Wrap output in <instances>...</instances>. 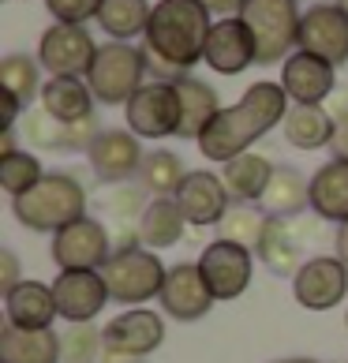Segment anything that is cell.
<instances>
[{
	"mask_svg": "<svg viewBox=\"0 0 348 363\" xmlns=\"http://www.w3.org/2000/svg\"><path fill=\"white\" fill-rule=\"evenodd\" d=\"M288 109H292V101L281 83H266V79L262 83H251L244 98L229 105V109H221L218 120L203 131L198 154L225 165V161L247 154L262 135H270L274 128L285 124Z\"/></svg>",
	"mask_w": 348,
	"mask_h": 363,
	"instance_id": "1",
	"label": "cell"
},
{
	"mask_svg": "<svg viewBox=\"0 0 348 363\" xmlns=\"http://www.w3.org/2000/svg\"><path fill=\"white\" fill-rule=\"evenodd\" d=\"M210 8L203 0H157L142 34V49L165 57L169 64L191 72L206 57L210 38Z\"/></svg>",
	"mask_w": 348,
	"mask_h": 363,
	"instance_id": "2",
	"label": "cell"
},
{
	"mask_svg": "<svg viewBox=\"0 0 348 363\" xmlns=\"http://www.w3.org/2000/svg\"><path fill=\"white\" fill-rule=\"evenodd\" d=\"M11 213L30 233H60L64 225L86 218V187L75 172H45L26 195L11 199Z\"/></svg>",
	"mask_w": 348,
	"mask_h": 363,
	"instance_id": "3",
	"label": "cell"
},
{
	"mask_svg": "<svg viewBox=\"0 0 348 363\" xmlns=\"http://www.w3.org/2000/svg\"><path fill=\"white\" fill-rule=\"evenodd\" d=\"M259 49V64H285L292 49H300V0H247L240 8Z\"/></svg>",
	"mask_w": 348,
	"mask_h": 363,
	"instance_id": "4",
	"label": "cell"
},
{
	"mask_svg": "<svg viewBox=\"0 0 348 363\" xmlns=\"http://www.w3.org/2000/svg\"><path fill=\"white\" fill-rule=\"evenodd\" d=\"M169 266L150 247H124L113 251V259L101 266V277L109 285V296L124 307H142L162 296Z\"/></svg>",
	"mask_w": 348,
	"mask_h": 363,
	"instance_id": "5",
	"label": "cell"
},
{
	"mask_svg": "<svg viewBox=\"0 0 348 363\" xmlns=\"http://www.w3.org/2000/svg\"><path fill=\"white\" fill-rule=\"evenodd\" d=\"M86 83L94 90V98L101 105H128L139 94V86H146V57L142 45L135 49L131 42H105L98 45Z\"/></svg>",
	"mask_w": 348,
	"mask_h": 363,
	"instance_id": "6",
	"label": "cell"
},
{
	"mask_svg": "<svg viewBox=\"0 0 348 363\" xmlns=\"http://www.w3.org/2000/svg\"><path fill=\"white\" fill-rule=\"evenodd\" d=\"M198 274L213 300H236L244 296L251 277H255V251L232 240H213L198 255Z\"/></svg>",
	"mask_w": 348,
	"mask_h": 363,
	"instance_id": "7",
	"label": "cell"
},
{
	"mask_svg": "<svg viewBox=\"0 0 348 363\" xmlns=\"http://www.w3.org/2000/svg\"><path fill=\"white\" fill-rule=\"evenodd\" d=\"M49 255L60 270H101L113 259V236L105 221L86 213V218L64 225L60 233H52Z\"/></svg>",
	"mask_w": 348,
	"mask_h": 363,
	"instance_id": "8",
	"label": "cell"
},
{
	"mask_svg": "<svg viewBox=\"0 0 348 363\" xmlns=\"http://www.w3.org/2000/svg\"><path fill=\"white\" fill-rule=\"evenodd\" d=\"M128 131L139 139H169L180 135V94L176 83H146L124 105Z\"/></svg>",
	"mask_w": 348,
	"mask_h": 363,
	"instance_id": "9",
	"label": "cell"
},
{
	"mask_svg": "<svg viewBox=\"0 0 348 363\" xmlns=\"http://www.w3.org/2000/svg\"><path fill=\"white\" fill-rule=\"evenodd\" d=\"M300 49L341 68L348 60V11L337 0H315L300 19Z\"/></svg>",
	"mask_w": 348,
	"mask_h": 363,
	"instance_id": "10",
	"label": "cell"
},
{
	"mask_svg": "<svg viewBox=\"0 0 348 363\" xmlns=\"http://www.w3.org/2000/svg\"><path fill=\"white\" fill-rule=\"evenodd\" d=\"M94 57H98V45H94L90 30L75 23H52L42 34V42H38V60H42V68L49 75L86 79Z\"/></svg>",
	"mask_w": 348,
	"mask_h": 363,
	"instance_id": "11",
	"label": "cell"
},
{
	"mask_svg": "<svg viewBox=\"0 0 348 363\" xmlns=\"http://www.w3.org/2000/svg\"><path fill=\"white\" fill-rule=\"evenodd\" d=\"M292 296L307 311H330L348 296V270L337 255H315L292 277Z\"/></svg>",
	"mask_w": 348,
	"mask_h": 363,
	"instance_id": "12",
	"label": "cell"
},
{
	"mask_svg": "<svg viewBox=\"0 0 348 363\" xmlns=\"http://www.w3.org/2000/svg\"><path fill=\"white\" fill-rule=\"evenodd\" d=\"M101 341L113 352L146 359L165 341V318L157 311H146V307H128V311H120L116 318H109L101 326Z\"/></svg>",
	"mask_w": 348,
	"mask_h": 363,
	"instance_id": "13",
	"label": "cell"
},
{
	"mask_svg": "<svg viewBox=\"0 0 348 363\" xmlns=\"http://www.w3.org/2000/svg\"><path fill=\"white\" fill-rule=\"evenodd\" d=\"M52 292H57V311L64 322H94L105 303L113 300L109 285H105L101 270H60L52 277Z\"/></svg>",
	"mask_w": 348,
	"mask_h": 363,
	"instance_id": "14",
	"label": "cell"
},
{
	"mask_svg": "<svg viewBox=\"0 0 348 363\" xmlns=\"http://www.w3.org/2000/svg\"><path fill=\"white\" fill-rule=\"evenodd\" d=\"M142 157L146 154H142L139 135L135 131H120V128H105L86 150V161L101 184H128L131 177H139Z\"/></svg>",
	"mask_w": 348,
	"mask_h": 363,
	"instance_id": "15",
	"label": "cell"
},
{
	"mask_svg": "<svg viewBox=\"0 0 348 363\" xmlns=\"http://www.w3.org/2000/svg\"><path fill=\"white\" fill-rule=\"evenodd\" d=\"M157 303H162V311L176 322H198V318L210 315V307L218 300L210 296L203 274H198V262H176V266H169Z\"/></svg>",
	"mask_w": 348,
	"mask_h": 363,
	"instance_id": "16",
	"label": "cell"
},
{
	"mask_svg": "<svg viewBox=\"0 0 348 363\" xmlns=\"http://www.w3.org/2000/svg\"><path fill=\"white\" fill-rule=\"evenodd\" d=\"M281 86H285L292 105H326L330 94L337 90V68L322 57L296 49L281 64Z\"/></svg>",
	"mask_w": 348,
	"mask_h": 363,
	"instance_id": "17",
	"label": "cell"
},
{
	"mask_svg": "<svg viewBox=\"0 0 348 363\" xmlns=\"http://www.w3.org/2000/svg\"><path fill=\"white\" fill-rule=\"evenodd\" d=\"M206 64L218 75H240L247 72L251 64H259V49H255V38H251L247 23L240 16L229 19H218L210 26V38H206Z\"/></svg>",
	"mask_w": 348,
	"mask_h": 363,
	"instance_id": "18",
	"label": "cell"
},
{
	"mask_svg": "<svg viewBox=\"0 0 348 363\" xmlns=\"http://www.w3.org/2000/svg\"><path fill=\"white\" fill-rule=\"evenodd\" d=\"M172 199L180 203L187 225H198V228L221 225V218H225V213H229V206H232L225 180L218 177V172H206V169L187 172L184 184H180V191L172 195Z\"/></svg>",
	"mask_w": 348,
	"mask_h": 363,
	"instance_id": "19",
	"label": "cell"
},
{
	"mask_svg": "<svg viewBox=\"0 0 348 363\" xmlns=\"http://www.w3.org/2000/svg\"><path fill=\"white\" fill-rule=\"evenodd\" d=\"M300 233H311L307 225H300V218H270L266 221V233L255 247V255L262 259L266 270H274L277 277H296L300 274L303 240H307Z\"/></svg>",
	"mask_w": 348,
	"mask_h": 363,
	"instance_id": "20",
	"label": "cell"
},
{
	"mask_svg": "<svg viewBox=\"0 0 348 363\" xmlns=\"http://www.w3.org/2000/svg\"><path fill=\"white\" fill-rule=\"evenodd\" d=\"M57 292L45 281H19L16 289L4 296V318L8 326L23 330H49L57 318Z\"/></svg>",
	"mask_w": 348,
	"mask_h": 363,
	"instance_id": "21",
	"label": "cell"
},
{
	"mask_svg": "<svg viewBox=\"0 0 348 363\" xmlns=\"http://www.w3.org/2000/svg\"><path fill=\"white\" fill-rule=\"evenodd\" d=\"M311 213L318 221L348 225V161L330 157L311 177Z\"/></svg>",
	"mask_w": 348,
	"mask_h": 363,
	"instance_id": "22",
	"label": "cell"
},
{
	"mask_svg": "<svg viewBox=\"0 0 348 363\" xmlns=\"http://www.w3.org/2000/svg\"><path fill=\"white\" fill-rule=\"evenodd\" d=\"M42 109L49 116H57L60 124H75V120H86L94 116V90L86 79H75V75H49L45 86H42Z\"/></svg>",
	"mask_w": 348,
	"mask_h": 363,
	"instance_id": "23",
	"label": "cell"
},
{
	"mask_svg": "<svg viewBox=\"0 0 348 363\" xmlns=\"http://www.w3.org/2000/svg\"><path fill=\"white\" fill-rule=\"evenodd\" d=\"M176 94H180V139H203V131L218 120L221 113V101H218V90L203 79L187 75L176 83Z\"/></svg>",
	"mask_w": 348,
	"mask_h": 363,
	"instance_id": "24",
	"label": "cell"
},
{
	"mask_svg": "<svg viewBox=\"0 0 348 363\" xmlns=\"http://www.w3.org/2000/svg\"><path fill=\"white\" fill-rule=\"evenodd\" d=\"M0 363H60V337L57 330H0Z\"/></svg>",
	"mask_w": 348,
	"mask_h": 363,
	"instance_id": "25",
	"label": "cell"
},
{
	"mask_svg": "<svg viewBox=\"0 0 348 363\" xmlns=\"http://www.w3.org/2000/svg\"><path fill=\"white\" fill-rule=\"evenodd\" d=\"M274 169H277V165H270V157H262V154H255V150H247V154H240V157H232V161H225L221 180H225V187H229V199H232V203H262Z\"/></svg>",
	"mask_w": 348,
	"mask_h": 363,
	"instance_id": "26",
	"label": "cell"
},
{
	"mask_svg": "<svg viewBox=\"0 0 348 363\" xmlns=\"http://www.w3.org/2000/svg\"><path fill=\"white\" fill-rule=\"evenodd\" d=\"M135 228H139L142 247L165 251V247H172V244H180V240H184L187 218H184V210H180L176 199H150Z\"/></svg>",
	"mask_w": 348,
	"mask_h": 363,
	"instance_id": "27",
	"label": "cell"
},
{
	"mask_svg": "<svg viewBox=\"0 0 348 363\" xmlns=\"http://www.w3.org/2000/svg\"><path fill=\"white\" fill-rule=\"evenodd\" d=\"M259 206L270 218H300L303 210H311V180H303L292 165H277Z\"/></svg>",
	"mask_w": 348,
	"mask_h": 363,
	"instance_id": "28",
	"label": "cell"
},
{
	"mask_svg": "<svg viewBox=\"0 0 348 363\" xmlns=\"http://www.w3.org/2000/svg\"><path fill=\"white\" fill-rule=\"evenodd\" d=\"M333 128H337V120L330 116L326 105H292L285 124H281L285 143L296 146V150H318V146H330Z\"/></svg>",
	"mask_w": 348,
	"mask_h": 363,
	"instance_id": "29",
	"label": "cell"
},
{
	"mask_svg": "<svg viewBox=\"0 0 348 363\" xmlns=\"http://www.w3.org/2000/svg\"><path fill=\"white\" fill-rule=\"evenodd\" d=\"M0 83L4 94L23 109H34V98H42V60H30L26 52H11L0 60Z\"/></svg>",
	"mask_w": 348,
	"mask_h": 363,
	"instance_id": "30",
	"label": "cell"
},
{
	"mask_svg": "<svg viewBox=\"0 0 348 363\" xmlns=\"http://www.w3.org/2000/svg\"><path fill=\"white\" fill-rule=\"evenodd\" d=\"M150 4L146 0H105L98 11V23L113 42H131V38L146 34V23H150Z\"/></svg>",
	"mask_w": 348,
	"mask_h": 363,
	"instance_id": "31",
	"label": "cell"
},
{
	"mask_svg": "<svg viewBox=\"0 0 348 363\" xmlns=\"http://www.w3.org/2000/svg\"><path fill=\"white\" fill-rule=\"evenodd\" d=\"M184 161L180 154H172V150H150L142 157V169H139V187L146 195H154V199H172L180 191V184H184Z\"/></svg>",
	"mask_w": 348,
	"mask_h": 363,
	"instance_id": "32",
	"label": "cell"
},
{
	"mask_svg": "<svg viewBox=\"0 0 348 363\" xmlns=\"http://www.w3.org/2000/svg\"><path fill=\"white\" fill-rule=\"evenodd\" d=\"M266 221H270V213H266L262 206H255V203H232L229 213L221 218L218 233H221V240H232V244H244V247L255 251L262 233H266Z\"/></svg>",
	"mask_w": 348,
	"mask_h": 363,
	"instance_id": "33",
	"label": "cell"
},
{
	"mask_svg": "<svg viewBox=\"0 0 348 363\" xmlns=\"http://www.w3.org/2000/svg\"><path fill=\"white\" fill-rule=\"evenodd\" d=\"M42 177H45V169H42V161H38L30 150L0 154V187H4L11 199L26 195Z\"/></svg>",
	"mask_w": 348,
	"mask_h": 363,
	"instance_id": "34",
	"label": "cell"
},
{
	"mask_svg": "<svg viewBox=\"0 0 348 363\" xmlns=\"http://www.w3.org/2000/svg\"><path fill=\"white\" fill-rule=\"evenodd\" d=\"M98 206L109 213L116 225H124V221H135L139 225L142 210H146V191H142V187H135V184H105Z\"/></svg>",
	"mask_w": 348,
	"mask_h": 363,
	"instance_id": "35",
	"label": "cell"
},
{
	"mask_svg": "<svg viewBox=\"0 0 348 363\" xmlns=\"http://www.w3.org/2000/svg\"><path fill=\"white\" fill-rule=\"evenodd\" d=\"M101 348V330H94L90 322H75L60 333V363H98Z\"/></svg>",
	"mask_w": 348,
	"mask_h": 363,
	"instance_id": "36",
	"label": "cell"
},
{
	"mask_svg": "<svg viewBox=\"0 0 348 363\" xmlns=\"http://www.w3.org/2000/svg\"><path fill=\"white\" fill-rule=\"evenodd\" d=\"M23 139L26 146H38V150H64V124L38 105V109H26L23 116Z\"/></svg>",
	"mask_w": 348,
	"mask_h": 363,
	"instance_id": "37",
	"label": "cell"
},
{
	"mask_svg": "<svg viewBox=\"0 0 348 363\" xmlns=\"http://www.w3.org/2000/svg\"><path fill=\"white\" fill-rule=\"evenodd\" d=\"M101 4H105V0H45L52 23H75V26L98 19Z\"/></svg>",
	"mask_w": 348,
	"mask_h": 363,
	"instance_id": "38",
	"label": "cell"
},
{
	"mask_svg": "<svg viewBox=\"0 0 348 363\" xmlns=\"http://www.w3.org/2000/svg\"><path fill=\"white\" fill-rule=\"evenodd\" d=\"M101 124H98V113L86 116V120H75V124H64V150L75 154V150H90L94 139L101 135Z\"/></svg>",
	"mask_w": 348,
	"mask_h": 363,
	"instance_id": "39",
	"label": "cell"
},
{
	"mask_svg": "<svg viewBox=\"0 0 348 363\" xmlns=\"http://www.w3.org/2000/svg\"><path fill=\"white\" fill-rule=\"evenodd\" d=\"M19 259H16V251H0V296H8L11 289L19 285Z\"/></svg>",
	"mask_w": 348,
	"mask_h": 363,
	"instance_id": "40",
	"label": "cell"
},
{
	"mask_svg": "<svg viewBox=\"0 0 348 363\" xmlns=\"http://www.w3.org/2000/svg\"><path fill=\"white\" fill-rule=\"evenodd\" d=\"M326 109L333 120H344L348 116V83H337V90L330 94V101H326Z\"/></svg>",
	"mask_w": 348,
	"mask_h": 363,
	"instance_id": "41",
	"label": "cell"
},
{
	"mask_svg": "<svg viewBox=\"0 0 348 363\" xmlns=\"http://www.w3.org/2000/svg\"><path fill=\"white\" fill-rule=\"evenodd\" d=\"M330 150H333V157H341V161H348V116H344V120H337V128H333Z\"/></svg>",
	"mask_w": 348,
	"mask_h": 363,
	"instance_id": "42",
	"label": "cell"
},
{
	"mask_svg": "<svg viewBox=\"0 0 348 363\" xmlns=\"http://www.w3.org/2000/svg\"><path fill=\"white\" fill-rule=\"evenodd\" d=\"M203 4L210 8V16H221V19H229V16H240V8H244L247 0H203Z\"/></svg>",
	"mask_w": 348,
	"mask_h": 363,
	"instance_id": "43",
	"label": "cell"
},
{
	"mask_svg": "<svg viewBox=\"0 0 348 363\" xmlns=\"http://www.w3.org/2000/svg\"><path fill=\"white\" fill-rule=\"evenodd\" d=\"M333 255H337V259L344 262V270H348V225L337 228V251H333Z\"/></svg>",
	"mask_w": 348,
	"mask_h": 363,
	"instance_id": "44",
	"label": "cell"
},
{
	"mask_svg": "<svg viewBox=\"0 0 348 363\" xmlns=\"http://www.w3.org/2000/svg\"><path fill=\"white\" fill-rule=\"evenodd\" d=\"M274 363H318V359H300L296 356V359H274Z\"/></svg>",
	"mask_w": 348,
	"mask_h": 363,
	"instance_id": "45",
	"label": "cell"
},
{
	"mask_svg": "<svg viewBox=\"0 0 348 363\" xmlns=\"http://www.w3.org/2000/svg\"><path fill=\"white\" fill-rule=\"evenodd\" d=\"M337 4H341V8H344V11H348V0H337Z\"/></svg>",
	"mask_w": 348,
	"mask_h": 363,
	"instance_id": "46",
	"label": "cell"
},
{
	"mask_svg": "<svg viewBox=\"0 0 348 363\" xmlns=\"http://www.w3.org/2000/svg\"><path fill=\"white\" fill-rule=\"evenodd\" d=\"M344 326H348V311H344Z\"/></svg>",
	"mask_w": 348,
	"mask_h": 363,
	"instance_id": "47",
	"label": "cell"
}]
</instances>
